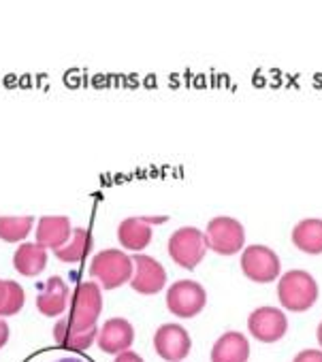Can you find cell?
Returning <instances> with one entry per match:
<instances>
[{"label": "cell", "instance_id": "obj_1", "mask_svg": "<svg viewBox=\"0 0 322 362\" xmlns=\"http://www.w3.org/2000/svg\"><path fill=\"white\" fill-rule=\"evenodd\" d=\"M103 311V292L96 281H79L71 296V313L64 320L71 330L84 332L96 328V320Z\"/></svg>", "mask_w": 322, "mask_h": 362}, {"label": "cell", "instance_id": "obj_2", "mask_svg": "<svg viewBox=\"0 0 322 362\" xmlns=\"http://www.w3.org/2000/svg\"><path fill=\"white\" fill-rule=\"evenodd\" d=\"M277 296L284 309L292 313H303L318 300V284L307 271H288L280 277Z\"/></svg>", "mask_w": 322, "mask_h": 362}, {"label": "cell", "instance_id": "obj_3", "mask_svg": "<svg viewBox=\"0 0 322 362\" xmlns=\"http://www.w3.org/2000/svg\"><path fill=\"white\" fill-rule=\"evenodd\" d=\"M132 258L126 256L122 250H103L92 258L90 275L100 281L105 290H113L132 277Z\"/></svg>", "mask_w": 322, "mask_h": 362}, {"label": "cell", "instance_id": "obj_4", "mask_svg": "<svg viewBox=\"0 0 322 362\" xmlns=\"http://www.w3.org/2000/svg\"><path fill=\"white\" fill-rule=\"evenodd\" d=\"M205 235V245L216 252L218 256H233L241 252L246 243V230L241 222L229 216H218L207 224Z\"/></svg>", "mask_w": 322, "mask_h": 362}, {"label": "cell", "instance_id": "obj_5", "mask_svg": "<svg viewBox=\"0 0 322 362\" xmlns=\"http://www.w3.org/2000/svg\"><path fill=\"white\" fill-rule=\"evenodd\" d=\"M167 250L176 264L184 269H195L205 258V252H207L205 235L195 226H184L169 237Z\"/></svg>", "mask_w": 322, "mask_h": 362}, {"label": "cell", "instance_id": "obj_6", "mask_svg": "<svg viewBox=\"0 0 322 362\" xmlns=\"http://www.w3.org/2000/svg\"><path fill=\"white\" fill-rule=\"evenodd\" d=\"M207 305V292L199 281L180 279L167 290V309L178 317H195Z\"/></svg>", "mask_w": 322, "mask_h": 362}, {"label": "cell", "instance_id": "obj_7", "mask_svg": "<svg viewBox=\"0 0 322 362\" xmlns=\"http://www.w3.org/2000/svg\"><path fill=\"white\" fill-rule=\"evenodd\" d=\"M241 271L256 284H271L282 273L280 256L267 245H250L241 254Z\"/></svg>", "mask_w": 322, "mask_h": 362}, {"label": "cell", "instance_id": "obj_8", "mask_svg": "<svg viewBox=\"0 0 322 362\" xmlns=\"http://www.w3.org/2000/svg\"><path fill=\"white\" fill-rule=\"evenodd\" d=\"M154 349L167 362H182L192 349V339L184 326L163 324L154 334Z\"/></svg>", "mask_w": 322, "mask_h": 362}, {"label": "cell", "instance_id": "obj_9", "mask_svg": "<svg viewBox=\"0 0 322 362\" xmlns=\"http://www.w3.org/2000/svg\"><path fill=\"white\" fill-rule=\"evenodd\" d=\"M248 330L260 343H275L288 330L286 313L277 307H258L248 317Z\"/></svg>", "mask_w": 322, "mask_h": 362}, {"label": "cell", "instance_id": "obj_10", "mask_svg": "<svg viewBox=\"0 0 322 362\" xmlns=\"http://www.w3.org/2000/svg\"><path fill=\"white\" fill-rule=\"evenodd\" d=\"M132 258V277H130V286L134 292L139 294H156L165 288L167 284V271L165 267L160 264L158 260L149 258V256H143V254H137V256H130Z\"/></svg>", "mask_w": 322, "mask_h": 362}, {"label": "cell", "instance_id": "obj_11", "mask_svg": "<svg viewBox=\"0 0 322 362\" xmlns=\"http://www.w3.org/2000/svg\"><path fill=\"white\" fill-rule=\"evenodd\" d=\"M96 343L105 354H122V351H128V347L134 343V330L128 320L111 317L98 330Z\"/></svg>", "mask_w": 322, "mask_h": 362}, {"label": "cell", "instance_id": "obj_12", "mask_svg": "<svg viewBox=\"0 0 322 362\" xmlns=\"http://www.w3.org/2000/svg\"><path fill=\"white\" fill-rule=\"evenodd\" d=\"M71 239V220L67 216H45L37 226V245L50 250H62Z\"/></svg>", "mask_w": 322, "mask_h": 362}, {"label": "cell", "instance_id": "obj_13", "mask_svg": "<svg viewBox=\"0 0 322 362\" xmlns=\"http://www.w3.org/2000/svg\"><path fill=\"white\" fill-rule=\"evenodd\" d=\"M67 307H69V286L64 284L62 277L54 275L43 284L41 294L37 296V309L43 315H60L67 311Z\"/></svg>", "mask_w": 322, "mask_h": 362}, {"label": "cell", "instance_id": "obj_14", "mask_svg": "<svg viewBox=\"0 0 322 362\" xmlns=\"http://www.w3.org/2000/svg\"><path fill=\"white\" fill-rule=\"evenodd\" d=\"M250 358V341L237 332H224L212 347V362H248Z\"/></svg>", "mask_w": 322, "mask_h": 362}, {"label": "cell", "instance_id": "obj_15", "mask_svg": "<svg viewBox=\"0 0 322 362\" xmlns=\"http://www.w3.org/2000/svg\"><path fill=\"white\" fill-rule=\"evenodd\" d=\"M292 243L297 250L309 256L322 254V220L305 218L292 228Z\"/></svg>", "mask_w": 322, "mask_h": 362}, {"label": "cell", "instance_id": "obj_16", "mask_svg": "<svg viewBox=\"0 0 322 362\" xmlns=\"http://www.w3.org/2000/svg\"><path fill=\"white\" fill-rule=\"evenodd\" d=\"M117 239L126 250L141 252L151 241V224L147 218H128L117 226Z\"/></svg>", "mask_w": 322, "mask_h": 362}, {"label": "cell", "instance_id": "obj_17", "mask_svg": "<svg viewBox=\"0 0 322 362\" xmlns=\"http://www.w3.org/2000/svg\"><path fill=\"white\" fill-rule=\"evenodd\" d=\"M45 264H47V252L37 243H22L13 254V267L26 277L39 275L45 269Z\"/></svg>", "mask_w": 322, "mask_h": 362}, {"label": "cell", "instance_id": "obj_18", "mask_svg": "<svg viewBox=\"0 0 322 362\" xmlns=\"http://www.w3.org/2000/svg\"><path fill=\"white\" fill-rule=\"evenodd\" d=\"M96 334H98L96 328H90V330H84V332L71 330V328L67 326L64 320H60V322L54 324V339H56L62 347L73 349V351H84V349H88V347L96 341Z\"/></svg>", "mask_w": 322, "mask_h": 362}, {"label": "cell", "instance_id": "obj_19", "mask_svg": "<svg viewBox=\"0 0 322 362\" xmlns=\"http://www.w3.org/2000/svg\"><path fill=\"white\" fill-rule=\"evenodd\" d=\"M92 250V237L86 228H75L71 233V239L69 243L56 252L58 260L62 262H79L88 256V252Z\"/></svg>", "mask_w": 322, "mask_h": 362}, {"label": "cell", "instance_id": "obj_20", "mask_svg": "<svg viewBox=\"0 0 322 362\" xmlns=\"http://www.w3.org/2000/svg\"><path fill=\"white\" fill-rule=\"evenodd\" d=\"M33 224H35L33 216H22V218L0 216V239H5L7 243H18L28 237Z\"/></svg>", "mask_w": 322, "mask_h": 362}, {"label": "cell", "instance_id": "obj_21", "mask_svg": "<svg viewBox=\"0 0 322 362\" xmlns=\"http://www.w3.org/2000/svg\"><path fill=\"white\" fill-rule=\"evenodd\" d=\"M24 300H26L24 288L18 281L7 279L5 281V290H3V298H0V317L16 315L24 307Z\"/></svg>", "mask_w": 322, "mask_h": 362}, {"label": "cell", "instance_id": "obj_22", "mask_svg": "<svg viewBox=\"0 0 322 362\" xmlns=\"http://www.w3.org/2000/svg\"><path fill=\"white\" fill-rule=\"evenodd\" d=\"M292 362H322V351L320 349H303L294 356Z\"/></svg>", "mask_w": 322, "mask_h": 362}, {"label": "cell", "instance_id": "obj_23", "mask_svg": "<svg viewBox=\"0 0 322 362\" xmlns=\"http://www.w3.org/2000/svg\"><path fill=\"white\" fill-rule=\"evenodd\" d=\"M113 362H143V358L134 351H122V354H117V358Z\"/></svg>", "mask_w": 322, "mask_h": 362}, {"label": "cell", "instance_id": "obj_24", "mask_svg": "<svg viewBox=\"0 0 322 362\" xmlns=\"http://www.w3.org/2000/svg\"><path fill=\"white\" fill-rule=\"evenodd\" d=\"M9 334H11V330H9V324H7L5 320H0V347H5V345H7V341H9Z\"/></svg>", "mask_w": 322, "mask_h": 362}, {"label": "cell", "instance_id": "obj_25", "mask_svg": "<svg viewBox=\"0 0 322 362\" xmlns=\"http://www.w3.org/2000/svg\"><path fill=\"white\" fill-rule=\"evenodd\" d=\"M52 362H90V360H84L79 356H60V358H56Z\"/></svg>", "mask_w": 322, "mask_h": 362}, {"label": "cell", "instance_id": "obj_26", "mask_svg": "<svg viewBox=\"0 0 322 362\" xmlns=\"http://www.w3.org/2000/svg\"><path fill=\"white\" fill-rule=\"evenodd\" d=\"M316 337H318V343H320V347H322V322L318 324V330H316Z\"/></svg>", "mask_w": 322, "mask_h": 362}, {"label": "cell", "instance_id": "obj_27", "mask_svg": "<svg viewBox=\"0 0 322 362\" xmlns=\"http://www.w3.org/2000/svg\"><path fill=\"white\" fill-rule=\"evenodd\" d=\"M3 290H5V281L0 279V298H3Z\"/></svg>", "mask_w": 322, "mask_h": 362}]
</instances>
